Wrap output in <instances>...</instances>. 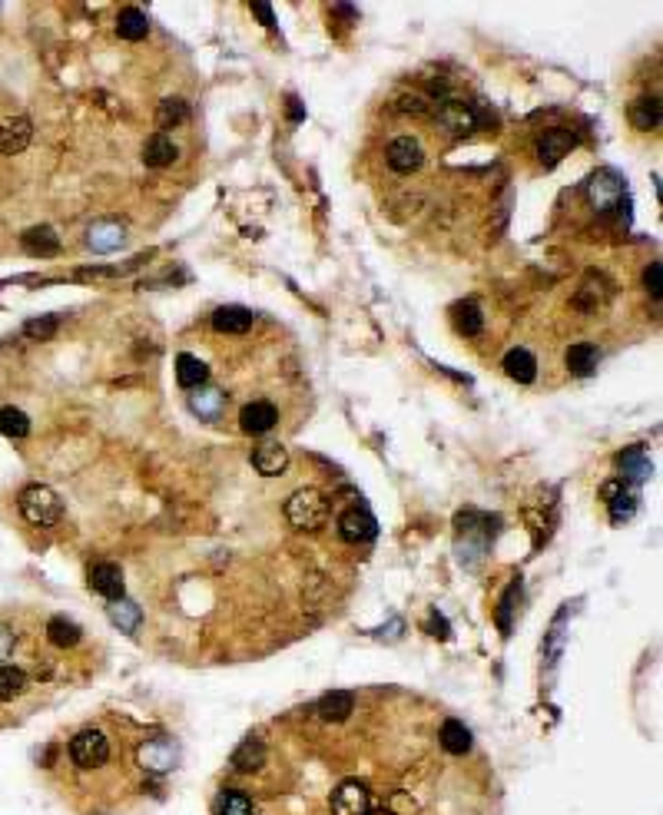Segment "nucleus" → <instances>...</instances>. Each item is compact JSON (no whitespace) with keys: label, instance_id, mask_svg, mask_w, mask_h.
Here are the masks:
<instances>
[{"label":"nucleus","instance_id":"nucleus-34","mask_svg":"<svg viewBox=\"0 0 663 815\" xmlns=\"http://www.w3.org/2000/svg\"><path fill=\"white\" fill-rule=\"evenodd\" d=\"M265 759V749L259 740H246L242 746L236 749V756H233V765H236L239 772H252V769H259Z\"/></svg>","mask_w":663,"mask_h":815},{"label":"nucleus","instance_id":"nucleus-18","mask_svg":"<svg viewBox=\"0 0 663 815\" xmlns=\"http://www.w3.org/2000/svg\"><path fill=\"white\" fill-rule=\"evenodd\" d=\"M189 411L200 414L202 421H216L225 411V395L219 388H196L189 391Z\"/></svg>","mask_w":663,"mask_h":815},{"label":"nucleus","instance_id":"nucleus-36","mask_svg":"<svg viewBox=\"0 0 663 815\" xmlns=\"http://www.w3.org/2000/svg\"><path fill=\"white\" fill-rule=\"evenodd\" d=\"M219 815H252L249 795H242V792H225L223 799H219Z\"/></svg>","mask_w":663,"mask_h":815},{"label":"nucleus","instance_id":"nucleus-8","mask_svg":"<svg viewBox=\"0 0 663 815\" xmlns=\"http://www.w3.org/2000/svg\"><path fill=\"white\" fill-rule=\"evenodd\" d=\"M252 467L263 477H279L288 467V451L279 441H263L252 448Z\"/></svg>","mask_w":663,"mask_h":815},{"label":"nucleus","instance_id":"nucleus-22","mask_svg":"<svg viewBox=\"0 0 663 815\" xmlns=\"http://www.w3.org/2000/svg\"><path fill=\"white\" fill-rule=\"evenodd\" d=\"M123 239H126V232H123L120 223L103 219V223H93V226H90L87 242H90V249L93 252H113V249H120V246H123Z\"/></svg>","mask_w":663,"mask_h":815},{"label":"nucleus","instance_id":"nucleus-43","mask_svg":"<svg viewBox=\"0 0 663 815\" xmlns=\"http://www.w3.org/2000/svg\"><path fill=\"white\" fill-rule=\"evenodd\" d=\"M288 116H292L296 123L302 120V106H299V100H296V97H288Z\"/></svg>","mask_w":663,"mask_h":815},{"label":"nucleus","instance_id":"nucleus-42","mask_svg":"<svg viewBox=\"0 0 663 815\" xmlns=\"http://www.w3.org/2000/svg\"><path fill=\"white\" fill-rule=\"evenodd\" d=\"M428 633H431V637H441V640H448V620H445V616H431Z\"/></svg>","mask_w":663,"mask_h":815},{"label":"nucleus","instance_id":"nucleus-3","mask_svg":"<svg viewBox=\"0 0 663 815\" xmlns=\"http://www.w3.org/2000/svg\"><path fill=\"white\" fill-rule=\"evenodd\" d=\"M70 759L80 769H100L110 759V742H107L100 729H80L70 740Z\"/></svg>","mask_w":663,"mask_h":815},{"label":"nucleus","instance_id":"nucleus-39","mask_svg":"<svg viewBox=\"0 0 663 815\" xmlns=\"http://www.w3.org/2000/svg\"><path fill=\"white\" fill-rule=\"evenodd\" d=\"M252 13L259 17V24L263 27H276V13H272V7H269L265 0H256V4H252Z\"/></svg>","mask_w":663,"mask_h":815},{"label":"nucleus","instance_id":"nucleus-38","mask_svg":"<svg viewBox=\"0 0 663 815\" xmlns=\"http://www.w3.org/2000/svg\"><path fill=\"white\" fill-rule=\"evenodd\" d=\"M660 276H663L660 263H651L647 265V272H643V286H647V292H651L657 302H660Z\"/></svg>","mask_w":663,"mask_h":815},{"label":"nucleus","instance_id":"nucleus-10","mask_svg":"<svg viewBox=\"0 0 663 815\" xmlns=\"http://www.w3.org/2000/svg\"><path fill=\"white\" fill-rule=\"evenodd\" d=\"M90 590L93 593H100V597H107V600H123V574H120V567L116 564H93L90 567Z\"/></svg>","mask_w":663,"mask_h":815},{"label":"nucleus","instance_id":"nucleus-30","mask_svg":"<svg viewBox=\"0 0 663 815\" xmlns=\"http://www.w3.org/2000/svg\"><path fill=\"white\" fill-rule=\"evenodd\" d=\"M80 627H76L74 620H67V616H53L51 623H47V640L53 643V647H60V650H67V647H76L80 643Z\"/></svg>","mask_w":663,"mask_h":815},{"label":"nucleus","instance_id":"nucleus-7","mask_svg":"<svg viewBox=\"0 0 663 815\" xmlns=\"http://www.w3.org/2000/svg\"><path fill=\"white\" fill-rule=\"evenodd\" d=\"M588 196L597 213H607V209L620 206V200H624V183L613 173H597L588 183Z\"/></svg>","mask_w":663,"mask_h":815},{"label":"nucleus","instance_id":"nucleus-6","mask_svg":"<svg viewBox=\"0 0 663 815\" xmlns=\"http://www.w3.org/2000/svg\"><path fill=\"white\" fill-rule=\"evenodd\" d=\"M375 517L368 514L365 507H349L345 514L338 517V534H342V540H349V544H368V540L375 537Z\"/></svg>","mask_w":663,"mask_h":815},{"label":"nucleus","instance_id":"nucleus-31","mask_svg":"<svg viewBox=\"0 0 663 815\" xmlns=\"http://www.w3.org/2000/svg\"><path fill=\"white\" fill-rule=\"evenodd\" d=\"M27 693V673L20 666H0V702H11Z\"/></svg>","mask_w":663,"mask_h":815},{"label":"nucleus","instance_id":"nucleus-21","mask_svg":"<svg viewBox=\"0 0 663 815\" xmlns=\"http://www.w3.org/2000/svg\"><path fill=\"white\" fill-rule=\"evenodd\" d=\"M438 120L451 137H468V133L478 126L475 114H471L464 103H445V106L438 110Z\"/></svg>","mask_w":663,"mask_h":815},{"label":"nucleus","instance_id":"nucleus-29","mask_svg":"<svg viewBox=\"0 0 663 815\" xmlns=\"http://www.w3.org/2000/svg\"><path fill=\"white\" fill-rule=\"evenodd\" d=\"M454 328L462 332V335H481V328H485V315H481V305L478 302H462V305H454Z\"/></svg>","mask_w":663,"mask_h":815},{"label":"nucleus","instance_id":"nucleus-1","mask_svg":"<svg viewBox=\"0 0 663 815\" xmlns=\"http://www.w3.org/2000/svg\"><path fill=\"white\" fill-rule=\"evenodd\" d=\"M20 514L37 527H53L60 524L63 517V501L57 498V490L47 488V484H30V488L20 490Z\"/></svg>","mask_w":663,"mask_h":815},{"label":"nucleus","instance_id":"nucleus-17","mask_svg":"<svg viewBox=\"0 0 663 815\" xmlns=\"http://www.w3.org/2000/svg\"><path fill=\"white\" fill-rule=\"evenodd\" d=\"M501 364H504V375L511 378V381H517V385H531L538 378V358L527 349H511Z\"/></svg>","mask_w":663,"mask_h":815},{"label":"nucleus","instance_id":"nucleus-19","mask_svg":"<svg viewBox=\"0 0 663 815\" xmlns=\"http://www.w3.org/2000/svg\"><path fill=\"white\" fill-rule=\"evenodd\" d=\"M206 378H209V364L200 362L196 355H189V351H183V355H176V381L183 385V388L196 391L206 385Z\"/></svg>","mask_w":663,"mask_h":815},{"label":"nucleus","instance_id":"nucleus-28","mask_svg":"<svg viewBox=\"0 0 663 815\" xmlns=\"http://www.w3.org/2000/svg\"><path fill=\"white\" fill-rule=\"evenodd\" d=\"M630 123L637 126V129H657L660 126V100L657 97H640V100H634V106H630Z\"/></svg>","mask_w":663,"mask_h":815},{"label":"nucleus","instance_id":"nucleus-23","mask_svg":"<svg viewBox=\"0 0 663 815\" xmlns=\"http://www.w3.org/2000/svg\"><path fill=\"white\" fill-rule=\"evenodd\" d=\"M176 143L166 133H156V137L146 139V146H143V163L150 166V169H166V166L176 160Z\"/></svg>","mask_w":663,"mask_h":815},{"label":"nucleus","instance_id":"nucleus-26","mask_svg":"<svg viewBox=\"0 0 663 815\" xmlns=\"http://www.w3.org/2000/svg\"><path fill=\"white\" fill-rule=\"evenodd\" d=\"M441 746H445V753H451V756H464L471 749V729L464 726L462 719H448V723L441 726Z\"/></svg>","mask_w":663,"mask_h":815},{"label":"nucleus","instance_id":"nucleus-5","mask_svg":"<svg viewBox=\"0 0 663 815\" xmlns=\"http://www.w3.org/2000/svg\"><path fill=\"white\" fill-rule=\"evenodd\" d=\"M385 160L395 173H414L418 166L425 163V150H422V143L414 137H395L388 143Z\"/></svg>","mask_w":663,"mask_h":815},{"label":"nucleus","instance_id":"nucleus-25","mask_svg":"<svg viewBox=\"0 0 663 815\" xmlns=\"http://www.w3.org/2000/svg\"><path fill=\"white\" fill-rule=\"evenodd\" d=\"M116 34H120L123 40H143L146 34H150V20H146V13L139 11V7H123L120 17H116Z\"/></svg>","mask_w":663,"mask_h":815},{"label":"nucleus","instance_id":"nucleus-37","mask_svg":"<svg viewBox=\"0 0 663 815\" xmlns=\"http://www.w3.org/2000/svg\"><path fill=\"white\" fill-rule=\"evenodd\" d=\"M57 318H34V322H27V335L30 339H37V341H47V339H53V332H57Z\"/></svg>","mask_w":663,"mask_h":815},{"label":"nucleus","instance_id":"nucleus-2","mask_svg":"<svg viewBox=\"0 0 663 815\" xmlns=\"http://www.w3.org/2000/svg\"><path fill=\"white\" fill-rule=\"evenodd\" d=\"M286 517L296 530H319L328 521V501L326 494H319L312 488L296 490L286 501Z\"/></svg>","mask_w":663,"mask_h":815},{"label":"nucleus","instance_id":"nucleus-13","mask_svg":"<svg viewBox=\"0 0 663 815\" xmlns=\"http://www.w3.org/2000/svg\"><path fill=\"white\" fill-rule=\"evenodd\" d=\"M574 143H577L574 133H567V129H548V133L538 139V160L544 166H557L567 153L574 150Z\"/></svg>","mask_w":663,"mask_h":815},{"label":"nucleus","instance_id":"nucleus-14","mask_svg":"<svg viewBox=\"0 0 663 815\" xmlns=\"http://www.w3.org/2000/svg\"><path fill=\"white\" fill-rule=\"evenodd\" d=\"M137 759H139V765L150 769V772H166V769H173V763H176V746L170 740H150L139 746Z\"/></svg>","mask_w":663,"mask_h":815},{"label":"nucleus","instance_id":"nucleus-15","mask_svg":"<svg viewBox=\"0 0 663 815\" xmlns=\"http://www.w3.org/2000/svg\"><path fill=\"white\" fill-rule=\"evenodd\" d=\"M617 465H620V481L634 484V488L643 484V481H651V474H653V461L643 448H630V451H624Z\"/></svg>","mask_w":663,"mask_h":815},{"label":"nucleus","instance_id":"nucleus-12","mask_svg":"<svg viewBox=\"0 0 663 815\" xmlns=\"http://www.w3.org/2000/svg\"><path fill=\"white\" fill-rule=\"evenodd\" d=\"M332 812L335 815H368V789L362 782H342L332 795Z\"/></svg>","mask_w":663,"mask_h":815},{"label":"nucleus","instance_id":"nucleus-32","mask_svg":"<svg viewBox=\"0 0 663 815\" xmlns=\"http://www.w3.org/2000/svg\"><path fill=\"white\" fill-rule=\"evenodd\" d=\"M107 614H110L113 623H116L120 630H126V633H133V630L139 627V620H143L139 607L137 603H130V600H113L110 607H107Z\"/></svg>","mask_w":663,"mask_h":815},{"label":"nucleus","instance_id":"nucleus-24","mask_svg":"<svg viewBox=\"0 0 663 815\" xmlns=\"http://www.w3.org/2000/svg\"><path fill=\"white\" fill-rule=\"evenodd\" d=\"M351 709H355V696L351 693H326L322 696V702H319V716L322 719H328V723H342V719H349Z\"/></svg>","mask_w":663,"mask_h":815},{"label":"nucleus","instance_id":"nucleus-4","mask_svg":"<svg viewBox=\"0 0 663 815\" xmlns=\"http://www.w3.org/2000/svg\"><path fill=\"white\" fill-rule=\"evenodd\" d=\"M601 494H604L607 511H611V521L617 527L627 524L630 517L637 514V488H634V484H627V481H607L601 488Z\"/></svg>","mask_w":663,"mask_h":815},{"label":"nucleus","instance_id":"nucleus-27","mask_svg":"<svg viewBox=\"0 0 663 815\" xmlns=\"http://www.w3.org/2000/svg\"><path fill=\"white\" fill-rule=\"evenodd\" d=\"M20 242H24V249L30 252V255H53V252L60 249V239H57V232H53L51 226L27 229Z\"/></svg>","mask_w":663,"mask_h":815},{"label":"nucleus","instance_id":"nucleus-20","mask_svg":"<svg viewBox=\"0 0 663 815\" xmlns=\"http://www.w3.org/2000/svg\"><path fill=\"white\" fill-rule=\"evenodd\" d=\"M564 362H567V368H571V375H577V378H590L594 372H597V362H601V351H597V345H588V341H577V345H571V349H567V355H564Z\"/></svg>","mask_w":663,"mask_h":815},{"label":"nucleus","instance_id":"nucleus-11","mask_svg":"<svg viewBox=\"0 0 663 815\" xmlns=\"http://www.w3.org/2000/svg\"><path fill=\"white\" fill-rule=\"evenodd\" d=\"M30 137H34V126L27 116H11L0 123V153L4 156H13V153H24L30 146Z\"/></svg>","mask_w":663,"mask_h":815},{"label":"nucleus","instance_id":"nucleus-40","mask_svg":"<svg viewBox=\"0 0 663 815\" xmlns=\"http://www.w3.org/2000/svg\"><path fill=\"white\" fill-rule=\"evenodd\" d=\"M399 106H401V110H412V114H425V110H428V100L422 97V93H412V97H401Z\"/></svg>","mask_w":663,"mask_h":815},{"label":"nucleus","instance_id":"nucleus-41","mask_svg":"<svg viewBox=\"0 0 663 815\" xmlns=\"http://www.w3.org/2000/svg\"><path fill=\"white\" fill-rule=\"evenodd\" d=\"M11 653H13V633L0 623V660H7Z\"/></svg>","mask_w":663,"mask_h":815},{"label":"nucleus","instance_id":"nucleus-33","mask_svg":"<svg viewBox=\"0 0 663 815\" xmlns=\"http://www.w3.org/2000/svg\"><path fill=\"white\" fill-rule=\"evenodd\" d=\"M0 431L7 435V438H27L30 435V418H27L20 408H0Z\"/></svg>","mask_w":663,"mask_h":815},{"label":"nucleus","instance_id":"nucleus-16","mask_svg":"<svg viewBox=\"0 0 663 815\" xmlns=\"http://www.w3.org/2000/svg\"><path fill=\"white\" fill-rule=\"evenodd\" d=\"M252 318L256 315L242 305H223L219 312H213V328L219 335H246L252 328Z\"/></svg>","mask_w":663,"mask_h":815},{"label":"nucleus","instance_id":"nucleus-44","mask_svg":"<svg viewBox=\"0 0 663 815\" xmlns=\"http://www.w3.org/2000/svg\"><path fill=\"white\" fill-rule=\"evenodd\" d=\"M375 815H388V812H375Z\"/></svg>","mask_w":663,"mask_h":815},{"label":"nucleus","instance_id":"nucleus-9","mask_svg":"<svg viewBox=\"0 0 663 815\" xmlns=\"http://www.w3.org/2000/svg\"><path fill=\"white\" fill-rule=\"evenodd\" d=\"M279 421V411L272 402H249L242 411H239V427L246 431V435H265V431H272Z\"/></svg>","mask_w":663,"mask_h":815},{"label":"nucleus","instance_id":"nucleus-35","mask_svg":"<svg viewBox=\"0 0 663 815\" xmlns=\"http://www.w3.org/2000/svg\"><path fill=\"white\" fill-rule=\"evenodd\" d=\"M186 103L176 100V97H170V100L160 103V110H156V126H163V129H170V126H179L183 120H186Z\"/></svg>","mask_w":663,"mask_h":815}]
</instances>
